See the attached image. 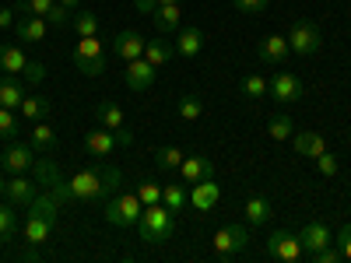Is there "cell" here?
Segmentation results:
<instances>
[{
    "label": "cell",
    "mask_w": 351,
    "mask_h": 263,
    "mask_svg": "<svg viewBox=\"0 0 351 263\" xmlns=\"http://www.w3.org/2000/svg\"><path fill=\"white\" fill-rule=\"evenodd\" d=\"M176 228V211H169L165 203H148L137 218V236L144 246H162Z\"/></svg>",
    "instance_id": "1"
},
{
    "label": "cell",
    "mask_w": 351,
    "mask_h": 263,
    "mask_svg": "<svg viewBox=\"0 0 351 263\" xmlns=\"http://www.w3.org/2000/svg\"><path fill=\"white\" fill-rule=\"evenodd\" d=\"M71 197L74 203H106V186H102V168H81L71 179Z\"/></svg>",
    "instance_id": "2"
},
{
    "label": "cell",
    "mask_w": 351,
    "mask_h": 263,
    "mask_svg": "<svg viewBox=\"0 0 351 263\" xmlns=\"http://www.w3.org/2000/svg\"><path fill=\"white\" fill-rule=\"evenodd\" d=\"M141 211H144V203H141L137 193H123V190H120V193H112V197L106 200V221H109V225H120V228L137 225Z\"/></svg>",
    "instance_id": "3"
},
{
    "label": "cell",
    "mask_w": 351,
    "mask_h": 263,
    "mask_svg": "<svg viewBox=\"0 0 351 263\" xmlns=\"http://www.w3.org/2000/svg\"><path fill=\"white\" fill-rule=\"evenodd\" d=\"M319 46H324V32H319L316 21L299 18L295 25H291V32H288V49H291V53L313 56V53H319Z\"/></svg>",
    "instance_id": "4"
},
{
    "label": "cell",
    "mask_w": 351,
    "mask_h": 263,
    "mask_svg": "<svg viewBox=\"0 0 351 263\" xmlns=\"http://www.w3.org/2000/svg\"><path fill=\"white\" fill-rule=\"evenodd\" d=\"M0 165H4L11 175H28L36 165V148L32 144H21V140H11L4 151H0Z\"/></svg>",
    "instance_id": "5"
},
{
    "label": "cell",
    "mask_w": 351,
    "mask_h": 263,
    "mask_svg": "<svg viewBox=\"0 0 351 263\" xmlns=\"http://www.w3.org/2000/svg\"><path fill=\"white\" fill-rule=\"evenodd\" d=\"M246 242H250V228L246 225H225V228L215 231V239H211V246H215V253L221 260H232V253L246 249Z\"/></svg>",
    "instance_id": "6"
},
{
    "label": "cell",
    "mask_w": 351,
    "mask_h": 263,
    "mask_svg": "<svg viewBox=\"0 0 351 263\" xmlns=\"http://www.w3.org/2000/svg\"><path fill=\"white\" fill-rule=\"evenodd\" d=\"M267 95L274 99V102H281V105H291V102H299L302 95H306V88H302V81L295 77V74H274L271 81H267Z\"/></svg>",
    "instance_id": "7"
},
{
    "label": "cell",
    "mask_w": 351,
    "mask_h": 263,
    "mask_svg": "<svg viewBox=\"0 0 351 263\" xmlns=\"http://www.w3.org/2000/svg\"><path fill=\"white\" fill-rule=\"evenodd\" d=\"M123 130H106V127H95V130H88L84 134V151L88 155H95V158H106L112 155L116 148H123Z\"/></svg>",
    "instance_id": "8"
},
{
    "label": "cell",
    "mask_w": 351,
    "mask_h": 263,
    "mask_svg": "<svg viewBox=\"0 0 351 263\" xmlns=\"http://www.w3.org/2000/svg\"><path fill=\"white\" fill-rule=\"evenodd\" d=\"M267 253L274 256V260H285V263H295V260H302V242H299V236H291V231H274V236H267Z\"/></svg>",
    "instance_id": "9"
},
{
    "label": "cell",
    "mask_w": 351,
    "mask_h": 263,
    "mask_svg": "<svg viewBox=\"0 0 351 263\" xmlns=\"http://www.w3.org/2000/svg\"><path fill=\"white\" fill-rule=\"evenodd\" d=\"M288 36H278V32H271V36H263L260 42H256V56H260V64H267V67H281L285 60H288Z\"/></svg>",
    "instance_id": "10"
},
{
    "label": "cell",
    "mask_w": 351,
    "mask_h": 263,
    "mask_svg": "<svg viewBox=\"0 0 351 263\" xmlns=\"http://www.w3.org/2000/svg\"><path fill=\"white\" fill-rule=\"evenodd\" d=\"M155 74H158V67H152L144 56H137V60H130L123 67V81H127L130 92H148V88L155 84Z\"/></svg>",
    "instance_id": "11"
},
{
    "label": "cell",
    "mask_w": 351,
    "mask_h": 263,
    "mask_svg": "<svg viewBox=\"0 0 351 263\" xmlns=\"http://www.w3.org/2000/svg\"><path fill=\"white\" fill-rule=\"evenodd\" d=\"M204 179H215L211 158H204V155H186L183 165H180V183L193 186V183H204Z\"/></svg>",
    "instance_id": "12"
},
{
    "label": "cell",
    "mask_w": 351,
    "mask_h": 263,
    "mask_svg": "<svg viewBox=\"0 0 351 263\" xmlns=\"http://www.w3.org/2000/svg\"><path fill=\"white\" fill-rule=\"evenodd\" d=\"M144 42H148V39H144L141 32H134V28H123V32L112 39V53L120 56V60L130 64V60H137V56H144Z\"/></svg>",
    "instance_id": "13"
},
{
    "label": "cell",
    "mask_w": 351,
    "mask_h": 263,
    "mask_svg": "<svg viewBox=\"0 0 351 263\" xmlns=\"http://www.w3.org/2000/svg\"><path fill=\"white\" fill-rule=\"evenodd\" d=\"M46 32H49V21L39 14H25L14 21V36L21 42H46Z\"/></svg>",
    "instance_id": "14"
},
{
    "label": "cell",
    "mask_w": 351,
    "mask_h": 263,
    "mask_svg": "<svg viewBox=\"0 0 351 263\" xmlns=\"http://www.w3.org/2000/svg\"><path fill=\"white\" fill-rule=\"evenodd\" d=\"M299 242H302V249L313 256L316 249H324V246H330V242H334V231H330L324 221H309V225L299 231Z\"/></svg>",
    "instance_id": "15"
},
{
    "label": "cell",
    "mask_w": 351,
    "mask_h": 263,
    "mask_svg": "<svg viewBox=\"0 0 351 263\" xmlns=\"http://www.w3.org/2000/svg\"><path fill=\"white\" fill-rule=\"evenodd\" d=\"M221 200V186L215 183V179H204V183H193V190H190V203L200 211V214H208L215 203Z\"/></svg>",
    "instance_id": "16"
},
{
    "label": "cell",
    "mask_w": 351,
    "mask_h": 263,
    "mask_svg": "<svg viewBox=\"0 0 351 263\" xmlns=\"http://www.w3.org/2000/svg\"><path fill=\"white\" fill-rule=\"evenodd\" d=\"M291 148H295L302 158H316V155L327 151V140L319 137L316 130H295L291 134Z\"/></svg>",
    "instance_id": "17"
},
{
    "label": "cell",
    "mask_w": 351,
    "mask_h": 263,
    "mask_svg": "<svg viewBox=\"0 0 351 263\" xmlns=\"http://www.w3.org/2000/svg\"><path fill=\"white\" fill-rule=\"evenodd\" d=\"M25 95H28V84L25 81H18L14 74L0 77V105H4V109H18Z\"/></svg>",
    "instance_id": "18"
},
{
    "label": "cell",
    "mask_w": 351,
    "mask_h": 263,
    "mask_svg": "<svg viewBox=\"0 0 351 263\" xmlns=\"http://www.w3.org/2000/svg\"><path fill=\"white\" fill-rule=\"evenodd\" d=\"M4 193H8V200L14 203V208H28V203L36 200V186H32V179H25V175H11Z\"/></svg>",
    "instance_id": "19"
},
{
    "label": "cell",
    "mask_w": 351,
    "mask_h": 263,
    "mask_svg": "<svg viewBox=\"0 0 351 263\" xmlns=\"http://www.w3.org/2000/svg\"><path fill=\"white\" fill-rule=\"evenodd\" d=\"M180 18H183L180 4H162V8L152 14V21H155V28H158L162 36H176V32H180Z\"/></svg>",
    "instance_id": "20"
},
{
    "label": "cell",
    "mask_w": 351,
    "mask_h": 263,
    "mask_svg": "<svg viewBox=\"0 0 351 263\" xmlns=\"http://www.w3.org/2000/svg\"><path fill=\"white\" fill-rule=\"evenodd\" d=\"M95 123L106 127V130H123V109L109 99L95 102Z\"/></svg>",
    "instance_id": "21"
},
{
    "label": "cell",
    "mask_w": 351,
    "mask_h": 263,
    "mask_svg": "<svg viewBox=\"0 0 351 263\" xmlns=\"http://www.w3.org/2000/svg\"><path fill=\"white\" fill-rule=\"evenodd\" d=\"M200 46H204L200 28H180V32H176V53L186 56V60H193V56L200 53Z\"/></svg>",
    "instance_id": "22"
},
{
    "label": "cell",
    "mask_w": 351,
    "mask_h": 263,
    "mask_svg": "<svg viewBox=\"0 0 351 263\" xmlns=\"http://www.w3.org/2000/svg\"><path fill=\"white\" fill-rule=\"evenodd\" d=\"M172 56H176V46L165 42V39H148L144 42V60H148L152 67H165Z\"/></svg>",
    "instance_id": "23"
},
{
    "label": "cell",
    "mask_w": 351,
    "mask_h": 263,
    "mask_svg": "<svg viewBox=\"0 0 351 263\" xmlns=\"http://www.w3.org/2000/svg\"><path fill=\"white\" fill-rule=\"evenodd\" d=\"M53 228H56V221H46V218L28 214V221H25V239L32 242V246H43V242H49Z\"/></svg>",
    "instance_id": "24"
},
{
    "label": "cell",
    "mask_w": 351,
    "mask_h": 263,
    "mask_svg": "<svg viewBox=\"0 0 351 263\" xmlns=\"http://www.w3.org/2000/svg\"><path fill=\"white\" fill-rule=\"evenodd\" d=\"M60 208H64V203L56 200L53 193H43V197H36L32 203H28V214L46 218V221H56V218H60Z\"/></svg>",
    "instance_id": "25"
},
{
    "label": "cell",
    "mask_w": 351,
    "mask_h": 263,
    "mask_svg": "<svg viewBox=\"0 0 351 263\" xmlns=\"http://www.w3.org/2000/svg\"><path fill=\"white\" fill-rule=\"evenodd\" d=\"M25 64H28V56L21 53V46H0V71L4 74H21L25 71Z\"/></svg>",
    "instance_id": "26"
},
{
    "label": "cell",
    "mask_w": 351,
    "mask_h": 263,
    "mask_svg": "<svg viewBox=\"0 0 351 263\" xmlns=\"http://www.w3.org/2000/svg\"><path fill=\"white\" fill-rule=\"evenodd\" d=\"M18 112L25 116L28 123H39V120H46V116H49V102L43 95H25L21 105H18Z\"/></svg>",
    "instance_id": "27"
},
{
    "label": "cell",
    "mask_w": 351,
    "mask_h": 263,
    "mask_svg": "<svg viewBox=\"0 0 351 263\" xmlns=\"http://www.w3.org/2000/svg\"><path fill=\"white\" fill-rule=\"evenodd\" d=\"M183 158H186V151H183V148H172V144H165V148L155 151V165H158L162 172H180Z\"/></svg>",
    "instance_id": "28"
},
{
    "label": "cell",
    "mask_w": 351,
    "mask_h": 263,
    "mask_svg": "<svg viewBox=\"0 0 351 263\" xmlns=\"http://www.w3.org/2000/svg\"><path fill=\"white\" fill-rule=\"evenodd\" d=\"M243 211H246V221H250V225H267V221H271V203H267V197H250Z\"/></svg>",
    "instance_id": "29"
},
{
    "label": "cell",
    "mask_w": 351,
    "mask_h": 263,
    "mask_svg": "<svg viewBox=\"0 0 351 263\" xmlns=\"http://www.w3.org/2000/svg\"><path fill=\"white\" fill-rule=\"evenodd\" d=\"M186 200H190L186 183H169V186H162V203H165L169 211H183Z\"/></svg>",
    "instance_id": "30"
},
{
    "label": "cell",
    "mask_w": 351,
    "mask_h": 263,
    "mask_svg": "<svg viewBox=\"0 0 351 263\" xmlns=\"http://www.w3.org/2000/svg\"><path fill=\"white\" fill-rule=\"evenodd\" d=\"M176 112H180V120L193 123V120H200V116H204V99H200L197 92H186V95L180 99V105H176Z\"/></svg>",
    "instance_id": "31"
},
{
    "label": "cell",
    "mask_w": 351,
    "mask_h": 263,
    "mask_svg": "<svg viewBox=\"0 0 351 263\" xmlns=\"http://www.w3.org/2000/svg\"><path fill=\"white\" fill-rule=\"evenodd\" d=\"M267 134H271L274 140H288L291 134H295V120H291L288 112H274L271 120H267Z\"/></svg>",
    "instance_id": "32"
},
{
    "label": "cell",
    "mask_w": 351,
    "mask_h": 263,
    "mask_svg": "<svg viewBox=\"0 0 351 263\" xmlns=\"http://www.w3.org/2000/svg\"><path fill=\"white\" fill-rule=\"evenodd\" d=\"M28 144H32L36 151H53L56 148V134L49 130V123H32V137H28Z\"/></svg>",
    "instance_id": "33"
},
{
    "label": "cell",
    "mask_w": 351,
    "mask_h": 263,
    "mask_svg": "<svg viewBox=\"0 0 351 263\" xmlns=\"http://www.w3.org/2000/svg\"><path fill=\"white\" fill-rule=\"evenodd\" d=\"M74 32H77V39L99 36V14L95 11H74Z\"/></svg>",
    "instance_id": "34"
},
{
    "label": "cell",
    "mask_w": 351,
    "mask_h": 263,
    "mask_svg": "<svg viewBox=\"0 0 351 263\" xmlns=\"http://www.w3.org/2000/svg\"><path fill=\"white\" fill-rule=\"evenodd\" d=\"M239 92H243V99L256 102V99H263V95H267V81H263L260 74H246V77H243V88H239Z\"/></svg>",
    "instance_id": "35"
},
{
    "label": "cell",
    "mask_w": 351,
    "mask_h": 263,
    "mask_svg": "<svg viewBox=\"0 0 351 263\" xmlns=\"http://www.w3.org/2000/svg\"><path fill=\"white\" fill-rule=\"evenodd\" d=\"M74 67L84 77H99V74H106V56H74Z\"/></svg>",
    "instance_id": "36"
},
{
    "label": "cell",
    "mask_w": 351,
    "mask_h": 263,
    "mask_svg": "<svg viewBox=\"0 0 351 263\" xmlns=\"http://www.w3.org/2000/svg\"><path fill=\"white\" fill-rule=\"evenodd\" d=\"M14 231H18L14 211L8 208V203H0V246H4V242H11V239H14Z\"/></svg>",
    "instance_id": "37"
},
{
    "label": "cell",
    "mask_w": 351,
    "mask_h": 263,
    "mask_svg": "<svg viewBox=\"0 0 351 263\" xmlns=\"http://www.w3.org/2000/svg\"><path fill=\"white\" fill-rule=\"evenodd\" d=\"M14 137H18V116L14 109L0 105V140H14Z\"/></svg>",
    "instance_id": "38"
},
{
    "label": "cell",
    "mask_w": 351,
    "mask_h": 263,
    "mask_svg": "<svg viewBox=\"0 0 351 263\" xmlns=\"http://www.w3.org/2000/svg\"><path fill=\"white\" fill-rule=\"evenodd\" d=\"M137 197H141V203L148 208V203H162V186L158 183H152V179H144V183H137V190H134Z\"/></svg>",
    "instance_id": "39"
},
{
    "label": "cell",
    "mask_w": 351,
    "mask_h": 263,
    "mask_svg": "<svg viewBox=\"0 0 351 263\" xmlns=\"http://www.w3.org/2000/svg\"><path fill=\"white\" fill-rule=\"evenodd\" d=\"M102 186H106V200L112 193H120L123 190V172L120 168H102Z\"/></svg>",
    "instance_id": "40"
},
{
    "label": "cell",
    "mask_w": 351,
    "mask_h": 263,
    "mask_svg": "<svg viewBox=\"0 0 351 263\" xmlns=\"http://www.w3.org/2000/svg\"><path fill=\"white\" fill-rule=\"evenodd\" d=\"M74 56H102V39H99V36L77 39V46H74Z\"/></svg>",
    "instance_id": "41"
},
{
    "label": "cell",
    "mask_w": 351,
    "mask_h": 263,
    "mask_svg": "<svg viewBox=\"0 0 351 263\" xmlns=\"http://www.w3.org/2000/svg\"><path fill=\"white\" fill-rule=\"evenodd\" d=\"M53 4H56V0H18V11H25V14H39V18H46Z\"/></svg>",
    "instance_id": "42"
},
{
    "label": "cell",
    "mask_w": 351,
    "mask_h": 263,
    "mask_svg": "<svg viewBox=\"0 0 351 263\" xmlns=\"http://www.w3.org/2000/svg\"><path fill=\"white\" fill-rule=\"evenodd\" d=\"M46 21H49L53 28H64L67 21H74V11H71V8H64V4H53V8H49V14H46Z\"/></svg>",
    "instance_id": "43"
},
{
    "label": "cell",
    "mask_w": 351,
    "mask_h": 263,
    "mask_svg": "<svg viewBox=\"0 0 351 263\" xmlns=\"http://www.w3.org/2000/svg\"><path fill=\"white\" fill-rule=\"evenodd\" d=\"M316 168H319V175H327V179H334V175L341 172V165H337V158H334L330 151L316 155Z\"/></svg>",
    "instance_id": "44"
},
{
    "label": "cell",
    "mask_w": 351,
    "mask_h": 263,
    "mask_svg": "<svg viewBox=\"0 0 351 263\" xmlns=\"http://www.w3.org/2000/svg\"><path fill=\"white\" fill-rule=\"evenodd\" d=\"M43 81H46V64L28 60L25 64V84H43Z\"/></svg>",
    "instance_id": "45"
},
{
    "label": "cell",
    "mask_w": 351,
    "mask_h": 263,
    "mask_svg": "<svg viewBox=\"0 0 351 263\" xmlns=\"http://www.w3.org/2000/svg\"><path fill=\"white\" fill-rule=\"evenodd\" d=\"M334 246L341 249V256H344V260H351V221H348V225L337 231V236H334Z\"/></svg>",
    "instance_id": "46"
},
{
    "label": "cell",
    "mask_w": 351,
    "mask_h": 263,
    "mask_svg": "<svg viewBox=\"0 0 351 263\" xmlns=\"http://www.w3.org/2000/svg\"><path fill=\"white\" fill-rule=\"evenodd\" d=\"M232 4H236V11H243V14H260V11H267L271 0H232Z\"/></svg>",
    "instance_id": "47"
},
{
    "label": "cell",
    "mask_w": 351,
    "mask_h": 263,
    "mask_svg": "<svg viewBox=\"0 0 351 263\" xmlns=\"http://www.w3.org/2000/svg\"><path fill=\"white\" fill-rule=\"evenodd\" d=\"M313 260H316V263H337V260H344V256H341V249L330 242V246H324V249H316Z\"/></svg>",
    "instance_id": "48"
},
{
    "label": "cell",
    "mask_w": 351,
    "mask_h": 263,
    "mask_svg": "<svg viewBox=\"0 0 351 263\" xmlns=\"http://www.w3.org/2000/svg\"><path fill=\"white\" fill-rule=\"evenodd\" d=\"M21 260H28V263H39V260H43V249L28 242V249H21Z\"/></svg>",
    "instance_id": "49"
},
{
    "label": "cell",
    "mask_w": 351,
    "mask_h": 263,
    "mask_svg": "<svg viewBox=\"0 0 351 263\" xmlns=\"http://www.w3.org/2000/svg\"><path fill=\"white\" fill-rule=\"evenodd\" d=\"M14 21H18V18H14L11 8H0V28H14Z\"/></svg>",
    "instance_id": "50"
},
{
    "label": "cell",
    "mask_w": 351,
    "mask_h": 263,
    "mask_svg": "<svg viewBox=\"0 0 351 263\" xmlns=\"http://www.w3.org/2000/svg\"><path fill=\"white\" fill-rule=\"evenodd\" d=\"M134 4H137V11H144V14H155V11H158L155 0H134Z\"/></svg>",
    "instance_id": "51"
},
{
    "label": "cell",
    "mask_w": 351,
    "mask_h": 263,
    "mask_svg": "<svg viewBox=\"0 0 351 263\" xmlns=\"http://www.w3.org/2000/svg\"><path fill=\"white\" fill-rule=\"evenodd\" d=\"M56 4H64V8H71V11H77V8H81V0H56Z\"/></svg>",
    "instance_id": "52"
},
{
    "label": "cell",
    "mask_w": 351,
    "mask_h": 263,
    "mask_svg": "<svg viewBox=\"0 0 351 263\" xmlns=\"http://www.w3.org/2000/svg\"><path fill=\"white\" fill-rule=\"evenodd\" d=\"M155 4L162 8V4H180V0H155Z\"/></svg>",
    "instance_id": "53"
},
{
    "label": "cell",
    "mask_w": 351,
    "mask_h": 263,
    "mask_svg": "<svg viewBox=\"0 0 351 263\" xmlns=\"http://www.w3.org/2000/svg\"><path fill=\"white\" fill-rule=\"evenodd\" d=\"M8 190V179H4V175H0V193H4Z\"/></svg>",
    "instance_id": "54"
}]
</instances>
